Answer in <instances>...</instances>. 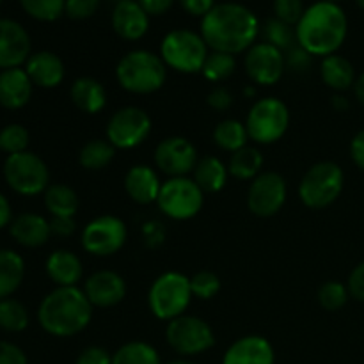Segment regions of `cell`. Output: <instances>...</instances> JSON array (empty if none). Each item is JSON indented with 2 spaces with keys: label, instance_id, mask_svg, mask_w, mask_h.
Wrapping results in <instances>:
<instances>
[{
  "label": "cell",
  "instance_id": "94428289",
  "mask_svg": "<svg viewBox=\"0 0 364 364\" xmlns=\"http://www.w3.org/2000/svg\"><path fill=\"white\" fill-rule=\"evenodd\" d=\"M323 2H333V4H340V2H343V0H323Z\"/></svg>",
  "mask_w": 364,
  "mask_h": 364
},
{
  "label": "cell",
  "instance_id": "7402d4cb",
  "mask_svg": "<svg viewBox=\"0 0 364 364\" xmlns=\"http://www.w3.org/2000/svg\"><path fill=\"white\" fill-rule=\"evenodd\" d=\"M25 71H27L32 84L41 89L59 87L64 80V75H66L63 59L57 53L48 52V50L32 53L25 63Z\"/></svg>",
  "mask_w": 364,
  "mask_h": 364
},
{
  "label": "cell",
  "instance_id": "ac0fdd59",
  "mask_svg": "<svg viewBox=\"0 0 364 364\" xmlns=\"http://www.w3.org/2000/svg\"><path fill=\"white\" fill-rule=\"evenodd\" d=\"M84 294L92 308H114L127 297V281L114 270H98L85 279Z\"/></svg>",
  "mask_w": 364,
  "mask_h": 364
},
{
  "label": "cell",
  "instance_id": "5b68a950",
  "mask_svg": "<svg viewBox=\"0 0 364 364\" xmlns=\"http://www.w3.org/2000/svg\"><path fill=\"white\" fill-rule=\"evenodd\" d=\"M210 48L201 34L188 28H176L164 36L160 43V57L167 70L176 73H201L203 64L208 57Z\"/></svg>",
  "mask_w": 364,
  "mask_h": 364
},
{
  "label": "cell",
  "instance_id": "db71d44e",
  "mask_svg": "<svg viewBox=\"0 0 364 364\" xmlns=\"http://www.w3.org/2000/svg\"><path fill=\"white\" fill-rule=\"evenodd\" d=\"M149 16H160L173 7L174 0H137Z\"/></svg>",
  "mask_w": 364,
  "mask_h": 364
},
{
  "label": "cell",
  "instance_id": "7c38bea8",
  "mask_svg": "<svg viewBox=\"0 0 364 364\" xmlns=\"http://www.w3.org/2000/svg\"><path fill=\"white\" fill-rule=\"evenodd\" d=\"M151 128V117L144 109L128 105L110 116L105 128V139L116 149H134L149 137Z\"/></svg>",
  "mask_w": 364,
  "mask_h": 364
},
{
  "label": "cell",
  "instance_id": "b9f144b4",
  "mask_svg": "<svg viewBox=\"0 0 364 364\" xmlns=\"http://www.w3.org/2000/svg\"><path fill=\"white\" fill-rule=\"evenodd\" d=\"M304 11L306 7L302 0H274V14H276V18L291 25V27H297Z\"/></svg>",
  "mask_w": 364,
  "mask_h": 364
},
{
  "label": "cell",
  "instance_id": "44dd1931",
  "mask_svg": "<svg viewBox=\"0 0 364 364\" xmlns=\"http://www.w3.org/2000/svg\"><path fill=\"white\" fill-rule=\"evenodd\" d=\"M160 188H162V181L159 174L151 166H146V164L132 166L124 176V191L128 198L137 205L146 206L156 203Z\"/></svg>",
  "mask_w": 364,
  "mask_h": 364
},
{
  "label": "cell",
  "instance_id": "836d02e7",
  "mask_svg": "<svg viewBox=\"0 0 364 364\" xmlns=\"http://www.w3.org/2000/svg\"><path fill=\"white\" fill-rule=\"evenodd\" d=\"M112 364H162L153 345L146 341H128L112 354Z\"/></svg>",
  "mask_w": 364,
  "mask_h": 364
},
{
  "label": "cell",
  "instance_id": "484cf974",
  "mask_svg": "<svg viewBox=\"0 0 364 364\" xmlns=\"http://www.w3.org/2000/svg\"><path fill=\"white\" fill-rule=\"evenodd\" d=\"M70 98L80 112L95 116L107 107V89L92 77H78L71 84Z\"/></svg>",
  "mask_w": 364,
  "mask_h": 364
},
{
  "label": "cell",
  "instance_id": "4316f807",
  "mask_svg": "<svg viewBox=\"0 0 364 364\" xmlns=\"http://www.w3.org/2000/svg\"><path fill=\"white\" fill-rule=\"evenodd\" d=\"M320 78L333 91L345 92L354 87L358 75H355L354 64L347 57L333 53V55L323 57L320 63Z\"/></svg>",
  "mask_w": 364,
  "mask_h": 364
},
{
  "label": "cell",
  "instance_id": "3957f363",
  "mask_svg": "<svg viewBox=\"0 0 364 364\" xmlns=\"http://www.w3.org/2000/svg\"><path fill=\"white\" fill-rule=\"evenodd\" d=\"M91 320L92 304L78 287H55L38 308L39 326L55 338L77 336Z\"/></svg>",
  "mask_w": 364,
  "mask_h": 364
},
{
  "label": "cell",
  "instance_id": "1f68e13d",
  "mask_svg": "<svg viewBox=\"0 0 364 364\" xmlns=\"http://www.w3.org/2000/svg\"><path fill=\"white\" fill-rule=\"evenodd\" d=\"M213 142L219 146L223 151L235 153L238 149L245 148L249 141L247 128L245 123L238 119H223L220 123H217V127L213 128Z\"/></svg>",
  "mask_w": 364,
  "mask_h": 364
},
{
  "label": "cell",
  "instance_id": "be15d7a7",
  "mask_svg": "<svg viewBox=\"0 0 364 364\" xmlns=\"http://www.w3.org/2000/svg\"><path fill=\"white\" fill-rule=\"evenodd\" d=\"M0 151H2V149H0Z\"/></svg>",
  "mask_w": 364,
  "mask_h": 364
},
{
  "label": "cell",
  "instance_id": "680465c9",
  "mask_svg": "<svg viewBox=\"0 0 364 364\" xmlns=\"http://www.w3.org/2000/svg\"><path fill=\"white\" fill-rule=\"evenodd\" d=\"M166 364H198V363L191 361V359H187V358H181V359H174V361H169Z\"/></svg>",
  "mask_w": 364,
  "mask_h": 364
},
{
  "label": "cell",
  "instance_id": "9f6ffc18",
  "mask_svg": "<svg viewBox=\"0 0 364 364\" xmlns=\"http://www.w3.org/2000/svg\"><path fill=\"white\" fill-rule=\"evenodd\" d=\"M352 89H354L355 100H358V102L364 107V71L361 75H358V78H355V84Z\"/></svg>",
  "mask_w": 364,
  "mask_h": 364
},
{
  "label": "cell",
  "instance_id": "6da1fadb",
  "mask_svg": "<svg viewBox=\"0 0 364 364\" xmlns=\"http://www.w3.org/2000/svg\"><path fill=\"white\" fill-rule=\"evenodd\" d=\"M259 21L256 14L244 4H215L212 11L201 18V31L205 43L213 52L237 55L247 52L259 36Z\"/></svg>",
  "mask_w": 364,
  "mask_h": 364
},
{
  "label": "cell",
  "instance_id": "6125c7cd",
  "mask_svg": "<svg viewBox=\"0 0 364 364\" xmlns=\"http://www.w3.org/2000/svg\"><path fill=\"white\" fill-rule=\"evenodd\" d=\"M0 6H2V0H0Z\"/></svg>",
  "mask_w": 364,
  "mask_h": 364
},
{
  "label": "cell",
  "instance_id": "ee69618b",
  "mask_svg": "<svg viewBox=\"0 0 364 364\" xmlns=\"http://www.w3.org/2000/svg\"><path fill=\"white\" fill-rule=\"evenodd\" d=\"M75 364H112V355L107 348L92 345L84 348L75 359Z\"/></svg>",
  "mask_w": 364,
  "mask_h": 364
},
{
  "label": "cell",
  "instance_id": "7dc6e473",
  "mask_svg": "<svg viewBox=\"0 0 364 364\" xmlns=\"http://www.w3.org/2000/svg\"><path fill=\"white\" fill-rule=\"evenodd\" d=\"M284 60H287V68L294 71H306L309 66H311L313 55H309L304 48H301L299 45H295L294 48H290L284 55Z\"/></svg>",
  "mask_w": 364,
  "mask_h": 364
},
{
  "label": "cell",
  "instance_id": "30bf717a",
  "mask_svg": "<svg viewBox=\"0 0 364 364\" xmlns=\"http://www.w3.org/2000/svg\"><path fill=\"white\" fill-rule=\"evenodd\" d=\"M205 205V192L192 178H167L160 188L156 206L173 220L194 219Z\"/></svg>",
  "mask_w": 364,
  "mask_h": 364
},
{
  "label": "cell",
  "instance_id": "9c48e42d",
  "mask_svg": "<svg viewBox=\"0 0 364 364\" xmlns=\"http://www.w3.org/2000/svg\"><path fill=\"white\" fill-rule=\"evenodd\" d=\"M4 178L7 185L20 196L45 194L50 187V171L45 160L36 153L23 151L7 155L4 162Z\"/></svg>",
  "mask_w": 364,
  "mask_h": 364
},
{
  "label": "cell",
  "instance_id": "8fae6325",
  "mask_svg": "<svg viewBox=\"0 0 364 364\" xmlns=\"http://www.w3.org/2000/svg\"><path fill=\"white\" fill-rule=\"evenodd\" d=\"M166 341L181 358H194L215 345V334L208 322L192 315H181L167 322Z\"/></svg>",
  "mask_w": 364,
  "mask_h": 364
},
{
  "label": "cell",
  "instance_id": "f35d334b",
  "mask_svg": "<svg viewBox=\"0 0 364 364\" xmlns=\"http://www.w3.org/2000/svg\"><path fill=\"white\" fill-rule=\"evenodd\" d=\"M348 299H350V294L347 290V284L340 281H327L318 290V302L326 311H340L347 304Z\"/></svg>",
  "mask_w": 364,
  "mask_h": 364
},
{
  "label": "cell",
  "instance_id": "f907efd6",
  "mask_svg": "<svg viewBox=\"0 0 364 364\" xmlns=\"http://www.w3.org/2000/svg\"><path fill=\"white\" fill-rule=\"evenodd\" d=\"M180 6L191 16L205 18L215 7V0H180Z\"/></svg>",
  "mask_w": 364,
  "mask_h": 364
},
{
  "label": "cell",
  "instance_id": "91938a15",
  "mask_svg": "<svg viewBox=\"0 0 364 364\" xmlns=\"http://www.w3.org/2000/svg\"><path fill=\"white\" fill-rule=\"evenodd\" d=\"M355 4H358V7H361V9H364V0H355Z\"/></svg>",
  "mask_w": 364,
  "mask_h": 364
},
{
  "label": "cell",
  "instance_id": "d4e9b609",
  "mask_svg": "<svg viewBox=\"0 0 364 364\" xmlns=\"http://www.w3.org/2000/svg\"><path fill=\"white\" fill-rule=\"evenodd\" d=\"M11 237L23 247H41L52 237L50 220L38 213H21L11 223Z\"/></svg>",
  "mask_w": 364,
  "mask_h": 364
},
{
  "label": "cell",
  "instance_id": "60d3db41",
  "mask_svg": "<svg viewBox=\"0 0 364 364\" xmlns=\"http://www.w3.org/2000/svg\"><path fill=\"white\" fill-rule=\"evenodd\" d=\"M192 295L201 301H210L220 291V279L210 270H199L191 277Z\"/></svg>",
  "mask_w": 364,
  "mask_h": 364
},
{
  "label": "cell",
  "instance_id": "8992f818",
  "mask_svg": "<svg viewBox=\"0 0 364 364\" xmlns=\"http://www.w3.org/2000/svg\"><path fill=\"white\" fill-rule=\"evenodd\" d=\"M191 277L185 274L169 270L164 272L153 281L148 291V306L153 316L164 322L178 318L185 315L192 301Z\"/></svg>",
  "mask_w": 364,
  "mask_h": 364
},
{
  "label": "cell",
  "instance_id": "5bb4252c",
  "mask_svg": "<svg viewBox=\"0 0 364 364\" xmlns=\"http://www.w3.org/2000/svg\"><path fill=\"white\" fill-rule=\"evenodd\" d=\"M288 198L287 180L276 171H265L251 181L247 191V208L252 215L274 217L281 212Z\"/></svg>",
  "mask_w": 364,
  "mask_h": 364
},
{
  "label": "cell",
  "instance_id": "f5cc1de1",
  "mask_svg": "<svg viewBox=\"0 0 364 364\" xmlns=\"http://www.w3.org/2000/svg\"><path fill=\"white\" fill-rule=\"evenodd\" d=\"M350 159L358 169L364 173V130L358 132L350 141Z\"/></svg>",
  "mask_w": 364,
  "mask_h": 364
},
{
  "label": "cell",
  "instance_id": "4dcf8cb0",
  "mask_svg": "<svg viewBox=\"0 0 364 364\" xmlns=\"http://www.w3.org/2000/svg\"><path fill=\"white\" fill-rule=\"evenodd\" d=\"M263 164H265V160H263L262 151L258 148H252V146H245V148L231 153L228 171L237 180L252 181L258 174H262Z\"/></svg>",
  "mask_w": 364,
  "mask_h": 364
},
{
  "label": "cell",
  "instance_id": "ba28073f",
  "mask_svg": "<svg viewBox=\"0 0 364 364\" xmlns=\"http://www.w3.org/2000/svg\"><path fill=\"white\" fill-rule=\"evenodd\" d=\"M290 127V110L283 100L267 96L255 102L245 117V128L256 144H274L281 141Z\"/></svg>",
  "mask_w": 364,
  "mask_h": 364
},
{
  "label": "cell",
  "instance_id": "f1b7e54d",
  "mask_svg": "<svg viewBox=\"0 0 364 364\" xmlns=\"http://www.w3.org/2000/svg\"><path fill=\"white\" fill-rule=\"evenodd\" d=\"M25 262L16 251L0 249V301L9 299L23 283Z\"/></svg>",
  "mask_w": 364,
  "mask_h": 364
},
{
  "label": "cell",
  "instance_id": "bcb514c9",
  "mask_svg": "<svg viewBox=\"0 0 364 364\" xmlns=\"http://www.w3.org/2000/svg\"><path fill=\"white\" fill-rule=\"evenodd\" d=\"M347 290L352 299L358 302H364V262L355 265L352 272L348 274Z\"/></svg>",
  "mask_w": 364,
  "mask_h": 364
},
{
  "label": "cell",
  "instance_id": "cb8c5ba5",
  "mask_svg": "<svg viewBox=\"0 0 364 364\" xmlns=\"http://www.w3.org/2000/svg\"><path fill=\"white\" fill-rule=\"evenodd\" d=\"M45 269L55 287H78L84 277V265L75 252L57 249L46 258Z\"/></svg>",
  "mask_w": 364,
  "mask_h": 364
},
{
  "label": "cell",
  "instance_id": "c3c4849f",
  "mask_svg": "<svg viewBox=\"0 0 364 364\" xmlns=\"http://www.w3.org/2000/svg\"><path fill=\"white\" fill-rule=\"evenodd\" d=\"M0 364H28V359L18 345L0 341Z\"/></svg>",
  "mask_w": 364,
  "mask_h": 364
},
{
  "label": "cell",
  "instance_id": "8d00e7d4",
  "mask_svg": "<svg viewBox=\"0 0 364 364\" xmlns=\"http://www.w3.org/2000/svg\"><path fill=\"white\" fill-rule=\"evenodd\" d=\"M28 327V311L16 299L0 301V329L6 333H21Z\"/></svg>",
  "mask_w": 364,
  "mask_h": 364
},
{
  "label": "cell",
  "instance_id": "681fc988",
  "mask_svg": "<svg viewBox=\"0 0 364 364\" xmlns=\"http://www.w3.org/2000/svg\"><path fill=\"white\" fill-rule=\"evenodd\" d=\"M142 235H144V240L149 247H159L166 237V230L159 220H148L142 228Z\"/></svg>",
  "mask_w": 364,
  "mask_h": 364
},
{
  "label": "cell",
  "instance_id": "d6986e66",
  "mask_svg": "<svg viewBox=\"0 0 364 364\" xmlns=\"http://www.w3.org/2000/svg\"><path fill=\"white\" fill-rule=\"evenodd\" d=\"M112 28L124 41H139L149 28V14L137 0H119L112 11Z\"/></svg>",
  "mask_w": 364,
  "mask_h": 364
},
{
  "label": "cell",
  "instance_id": "f6af8a7d",
  "mask_svg": "<svg viewBox=\"0 0 364 364\" xmlns=\"http://www.w3.org/2000/svg\"><path fill=\"white\" fill-rule=\"evenodd\" d=\"M233 102H235L233 92H231L228 87H224V85H217V87H213L212 91L208 92V96H206V103L215 110L231 109Z\"/></svg>",
  "mask_w": 364,
  "mask_h": 364
},
{
  "label": "cell",
  "instance_id": "f546056e",
  "mask_svg": "<svg viewBox=\"0 0 364 364\" xmlns=\"http://www.w3.org/2000/svg\"><path fill=\"white\" fill-rule=\"evenodd\" d=\"M43 196L46 210L52 217H75L80 206V199L70 185L50 183Z\"/></svg>",
  "mask_w": 364,
  "mask_h": 364
},
{
  "label": "cell",
  "instance_id": "7bdbcfd3",
  "mask_svg": "<svg viewBox=\"0 0 364 364\" xmlns=\"http://www.w3.org/2000/svg\"><path fill=\"white\" fill-rule=\"evenodd\" d=\"M100 7V0H66L64 14L75 21L89 20Z\"/></svg>",
  "mask_w": 364,
  "mask_h": 364
},
{
  "label": "cell",
  "instance_id": "816d5d0a",
  "mask_svg": "<svg viewBox=\"0 0 364 364\" xmlns=\"http://www.w3.org/2000/svg\"><path fill=\"white\" fill-rule=\"evenodd\" d=\"M50 230L55 237H71L77 231L75 217H52L50 219Z\"/></svg>",
  "mask_w": 364,
  "mask_h": 364
},
{
  "label": "cell",
  "instance_id": "11a10c76",
  "mask_svg": "<svg viewBox=\"0 0 364 364\" xmlns=\"http://www.w3.org/2000/svg\"><path fill=\"white\" fill-rule=\"evenodd\" d=\"M11 219H13V212H11V205L4 194H0V230L9 226Z\"/></svg>",
  "mask_w": 364,
  "mask_h": 364
},
{
  "label": "cell",
  "instance_id": "74e56055",
  "mask_svg": "<svg viewBox=\"0 0 364 364\" xmlns=\"http://www.w3.org/2000/svg\"><path fill=\"white\" fill-rule=\"evenodd\" d=\"M20 4L25 13L38 21L59 20L66 9V0H20Z\"/></svg>",
  "mask_w": 364,
  "mask_h": 364
},
{
  "label": "cell",
  "instance_id": "ffe728a7",
  "mask_svg": "<svg viewBox=\"0 0 364 364\" xmlns=\"http://www.w3.org/2000/svg\"><path fill=\"white\" fill-rule=\"evenodd\" d=\"M223 364H276L274 347L267 338L251 334L238 338L230 345Z\"/></svg>",
  "mask_w": 364,
  "mask_h": 364
},
{
  "label": "cell",
  "instance_id": "6f0895ef",
  "mask_svg": "<svg viewBox=\"0 0 364 364\" xmlns=\"http://www.w3.org/2000/svg\"><path fill=\"white\" fill-rule=\"evenodd\" d=\"M333 107L336 110H340V112H345V110H348V107H350V102H348L347 96L338 92V95L333 96Z\"/></svg>",
  "mask_w": 364,
  "mask_h": 364
},
{
  "label": "cell",
  "instance_id": "e0dca14e",
  "mask_svg": "<svg viewBox=\"0 0 364 364\" xmlns=\"http://www.w3.org/2000/svg\"><path fill=\"white\" fill-rule=\"evenodd\" d=\"M31 55V36L23 25L0 18V70L21 68Z\"/></svg>",
  "mask_w": 364,
  "mask_h": 364
},
{
  "label": "cell",
  "instance_id": "52a82bcc",
  "mask_svg": "<svg viewBox=\"0 0 364 364\" xmlns=\"http://www.w3.org/2000/svg\"><path fill=\"white\" fill-rule=\"evenodd\" d=\"M345 187V173L336 162L323 160L309 167L299 183V198L311 210H323L333 205Z\"/></svg>",
  "mask_w": 364,
  "mask_h": 364
},
{
  "label": "cell",
  "instance_id": "d590c367",
  "mask_svg": "<svg viewBox=\"0 0 364 364\" xmlns=\"http://www.w3.org/2000/svg\"><path fill=\"white\" fill-rule=\"evenodd\" d=\"M235 70H237V59H235V55L210 50L208 57H206L205 64H203L201 75L206 80L213 82V84H220V82L228 80L235 73Z\"/></svg>",
  "mask_w": 364,
  "mask_h": 364
},
{
  "label": "cell",
  "instance_id": "e575fe53",
  "mask_svg": "<svg viewBox=\"0 0 364 364\" xmlns=\"http://www.w3.org/2000/svg\"><path fill=\"white\" fill-rule=\"evenodd\" d=\"M259 34L263 36V41L269 45L276 46L281 52H288L297 45V34L291 25L284 23V21L277 20L276 16L267 20L265 23L259 27Z\"/></svg>",
  "mask_w": 364,
  "mask_h": 364
},
{
  "label": "cell",
  "instance_id": "277c9868",
  "mask_svg": "<svg viewBox=\"0 0 364 364\" xmlns=\"http://www.w3.org/2000/svg\"><path fill=\"white\" fill-rule=\"evenodd\" d=\"M117 84L132 95H153L167 82V66L162 57L149 50H132L116 66Z\"/></svg>",
  "mask_w": 364,
  "mask_h": 364
},
{
  "label": "cell",
  "instance_id": "7a4b0ae2",
  "mask_svg": "<svg viewBox=\"0 0 364 364\" xmlns=\"http://www.w3.org/2000/svg\"><path fill=\"white\" fill-rule=\"evenodd\" d=\"M297 45L313 57L338 53L348 34V20L340 4L318 0L306 7L301 21L295 27Z\"/></svg>",
  "mask_w": 364,
  "mask_h": 364
},
{
  "label": "cell",
  "instance_id": "9a60e30c",
  "mask_svg": "<svg viewBox=\"0 0 364 364\" xmlns=\"http://www.w3.org/2000/svg\"><path fill=\"white\" fill-rule=\"evenodd\" d=\"M153 160H155L156 169L166 174V176H187L194 171L196 164L199 160L198 148L187 137L173 135V137L162 139L156 144Z\"/></svg>",
  "mask_w": 364,
  "mask_h": 364
},
{
  "label": "cell",
  "instance_id": "4fadbf2b",
  "mask_svg": "<svg viewBox=\"0 0 364 364\" xmlns=\"http://www.w3.org/2000/svg\"><path fill=\"white\" fill-rule=\"evenodd\" d=\"M128 238L127 224L116 215H100L85 224L82 231V247L98 258H109L124 247Z\"/></svg>",
  "mask_w": 364,
  "mask_h": 364
},
{
  "label": "cell",
  "instance_id": "d6a6232c",
  "mask_svg": "<svg viewBox=\"0 0 364 364\" xmlns=\"http://www.w3.org/2000/svg\"><path fill=\"white\" fill-rule=\"evenodd\" d=\"M116 156V148L107 139H91L78 151V164L87 171H102Z\"/></svg>",
  "mask_w": 364,
  "mask_h": 364
},
{
  "label": "cell",
  "instance_id": "83f0119b",
  "mask_svg": "<svg viewBox=\"0 0 364 364\" xmlns=\"http://www.w3.org/2000/svg\"><path fill=\"white\" fill-rule=\"evenodd\" d=\"M230 171L228 166L219 159V156H201L192 171V180L198 183L205 194H217L223 191L228 183Z\"/></svg>",
  "mask_w": 364,
  "mask_h": 364
},
{
  "label": "cell",
  "instance_id": "2e32d148",
  "mask_svg": "<svg viewBox=\"0 0 364 364\" xmlns=\"http://www.w3.org/2000/svg\"><path fill=\"white\" fill-rule=\"evenodd\" d=\"M244 68L252 84L263 85V87L276 85L287 70L284 52L265 41L255 43L245 52Z\"/></svg>",
  "mask_w": 364,
  "mask_h": 364
},
{
  "label": "cell",
  "instance_id": "603a6c76",
  "mask_svg": "<svg viewBox=\"0 0 364 364\" xmlns=\"http://www.w3.org/2000/svg\"><path fill=\"white\" fill-rule=\"evenodd\" d=\"M34 84L28 78L25 68H11L0 71V105L4 109L16 110L31 102Z\"/></svg>",
  "mask_w": 364,
  "mask_h": 364
},
{
  "label": "cell",
  "instance_id": "ab89813d",
  "mask_svg": "<svg viewBox=\"0 0 364 364\" xmlns=\"http://www.w3.org/2000/svg\"><path fill=\"white\" fill-rule=\"evenodd\" d=\"M28 139H31V135H28L27 128L18 123L7 124L6 128L0 130V149L6 151L7 155L23 153L27 151Z\"/></svg>",
  "mask_w": 364,
  "mask_h": 364
}]
</instances>
